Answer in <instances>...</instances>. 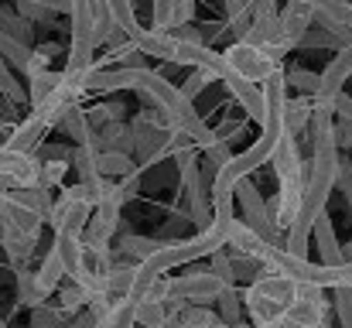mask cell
Segmentation results:
<instances>
[{"label": "cell", "instance_id": "277c9868", "mask_svg": "<svg viewBox=\"0 0 352 328\" xmlns=\"http://www.w3.org/2000/svg\"><path fill=\"white\" fill-rule=\"evenodd\" d=\"M226 291V284L212 274V270H195V274H182V277H171V291H168V311L171 308H182V305H212L219 301V294Z\"/></svg>", "mask_w": 352, "mask_h": 328}, {"label": "cell", "instance_id": "30bf717a", "mask_svg": "<svg viewBox=\"0 0 352 328\" xmlns=\"http://www.w3.org/2000/svg\"><path fill=\"white\" fill-rule=\"evenodd\" d=\"M223 86L230 89L239 107L246 109V116H253L260 127H263V116H267V96H263V86H253V83H243L236 79L233 72H223Z\"/></svg>", "mask_w": 352, "mask_h": 328}, {"label": "cell", "instance_id": "4316f807", "mask_svg": "<svg viewBox=\"0 0 352 328\" xmlns=\"http://www.w3.org/2000/svg\"><path fill=\"white\" fill-rule=\"evenodd\" d=\"M0 55H3L7 65L17 69V72H28V65H31V48L21 45V41H14V38L3 34V31H0Z\"/></svg>", "mask_w": 352, "mask_h": 328}, {"label": "cell", "instance_id": "9c48e42d", "mask_svg": "<svg viewBox=\"0 0 352 328\" xmlns=\"http://www.w3.org/2000/svg\"><path fill=\"white\" fill-rule=\"evenodd\" d=\"M277 17H280V41H284V48L291 52V48L305 45V38H308V31L315 24V10L308 3H301V0H284Z\"/></svg>", "mask_w": 352, "mask_h": 328}, {"label": "cell", "instance_id": "74e56055", "mask_svg": "<svg viewBox=\"0 0 352 328\" xmlns=\"http://www.w3.org/2000/svg\"><path fill=\"white\" fill-rule=\"evenodd\" d=\"M14 7H17V17L28 21V24H31V21H48V17H52L45 7H38V3H31V0H14Z\"/></svg>", "mask_w": 352, "mask_h": 328}, {"label": "cell", "instance_id": "f1b7e54d", "mask_svg": "<svg viewBox=\"0 0 352 328\" xmlns=\"http://www.w3.org/2000/svg\"><path fill=\"white\" fill-rule=\"evenodd\" d=\"M284 79H287V86H294V89H301V96H318V89H322V72H308V69H291V72H284Z\"/></svg>", "mask_w": 352, "mask_h": 328}, {"label": "cell", "instance_id": "44dd1931", "mask_svg": "<svg viewBox=\"0 0 352 328\" xmlns=\"http://www.w3.org/2000/svg\"><path fill=\"white\" fill-rule=\"evenodd\" d=\"M62 130L76 140V147H96V127L89 123V116H86V109L82 107H76V109L65 113Z\"/></svg>", "mask_w": 352, "mask_h": 328}, {"label": "cell", "instance_id": "7bdbcfd3", "mask_svg": "<svg viewBox=\"0 0 352 328\" xmlns=\"http://www.w3.org/2000/svg\"><path fill=\"white\" fill-rule=\"evenodd\" d=\"M332 103H336V116H339V120H349V123H352V96L339 93Z\"/></svg>", "mask_w": 352, "mask_h": 328}, {"label": "cell", "instance_id": "7402d4cb", "mask_svg": "<svg viewBox=\"0 0 352 328\" xmlns=\"http://www.w3.org/2000/svg\"><path fill=\"white\" fill-rule=\"evenodd\" d=\"M219 315H212L209 308H199V305H182V308H171L168 311V322L164 328H209Z\"/></svg>", "mask_w": 352, "mask_h": 328}, {"label": "cell", "instance_id": "7c38bea8", "mask_svg": "<svg viewBox=\"0 0 352 328\" xmlns=\"http://www.w3.org/2000/svg\"><path fill=\"white\" fill-rule=\"evenodd\" d=\"M45 130H48V123H45L41 116L28 113V116L10 130V137L3 140V147H7V151H17V154H34V147L41 144Z\"/></svg>", "mask_w": 352, "mask_h": 328}, {"label": "cell", "instance_id": "ffe728a7", "mask_svg": "<svg viewBox=\"0 0 352 328\" xmlns=\"http://www.w3.org/2000/svg\"><path fill=\"white\" fill-rule=\"evenodd\" d=\"M315 10V21H329L352 31V0H301Z\"/></svg>", "mask_w": 352, "mask_h": 328}, {"label": "cell", "instance_id": "836d02e7", "mask_svg": "<svg viewBox=\"0 0 352 328\" xmlns=\"http://www.w3.org/2000/svg\"><path fill=\"white\" fill-rule=\"evenodd\" d=\"M239 311H243V294H236V287H226V291L219 294V318H223L226 325L236 328L243 322Z\"/></svg>", "mask_w": 352, "mask_h": 328}, {"label": "cell", "instance_id": "5b68a950", "mask_svg": "<svg viewBox=\"0 0 352 328\" xmlns=\"http://www.w3.org/2000/svg\"><path fill=\"white\" fill-rule=\"evenodd\" d=\"M236 206H239V212H243V226L253 232V236H260L263 243H274V246H280L277 243V229H274V222H270V212H267V199L260 195V188L256 185H250V178L246 182H239L236 185Z\"/></svg>", "mask_w": 352, "mask_h": 328}, {"label": "cell", "instance_id": "2e32d148", "mask_svg": "<svg viewBox=\"0 0 352 328\" xmlns=\"http://www.w3.org/2000/svg\"><path fill=\"white\" fill-rule=\"evenodd\" d=\"M41 226L45 219H38L28 209H17L10 202L0 199V229H10V232H28V236H41Z\"/></svg>", "mask_w": 352, "mask_h": 328}, {"label": "cell", "instance_id": "83f0119b", "mask_svg": "<svg viewBox=\"0 0 352 328\" xmlns=\"http://www.w3.org/2000/svg\"><path fill=\"white\" fill-rule=\"evenodd\" d=\"M107 7H110L117 28L126 34V38L140 34V24H137V14H133V0H107Z\"/></svg>", "mask_w": 352, "mask_h": 328}, {"label": "cell", "instance_id": "f546056e", "mask_svg": "<svg viewBox=\"0 0 352 328\" xmlns=\"http://www.w3.org/2000/svg\"><path fill=\"white\" fill-rule=\"evenodd\" d=\"M96 154H100V147H76L72 151V168H76L79 182H96L100 178L96 175Z\"/></svg>", "mask_w": 352, "mask_h": 328}, {"label": "cell", "instance_id": "8992f818", "mask_svg": "<svg viewBox=\"0 0 352 328\" xmlns=\"http://www.w3.org/2000/svg\"><path fill=\"white\" fill-rule=\"evenodd\" d=\"M280 328H329V301L322 287H305L298 291L291 311L284 315Z\"/></svg>", "mask_w": 352, "mask_h": 328}, {"label": "cell", "instance_id": "ac0fdd59", "mask_svg": "<svg viewBox=\"0 0 352 328\" xmlns=\"http://www.w3.org/2000/svg\"><path fill=\"white\" fill-rule=\"evenodd\" d=\"M96 147L100 151H120V154H130L133 157V130L117 120V123H107L96 130Z\"/></svg>", "mask_w": 352, "mask_h": 328}, {"label": "cell", "instance_id": "484cf974", "mask_svg": "<svg viewBox=\"0 0 352 328\" xmlns=\"http://www.w3.org/2000/svg\"><path fill=\"white\" fill-rule=\"evenodd\" d=\"M58 86H62V72H41V76H34L31 79V89H28V103L31 107H41L48 96H55L58 93Z\"/></svg>", "mask_w": 352, "mask_h": 328}, {"label": "cell", "instance_id": "6da1fadb", "mask_svg": "<svg viewBox=\"0 0 352 328\" xmlns=\"http://www.w3.org/2000/svg\"><path fill=\"white\" fill-rule=\"evenodd\" d=\"M301 284H294L291 277L280 274H256L246 291H243V308L250 315V322L256 328H280L284 315L291 311L294 298H298Z\"/></svg>", "mask_w": 352, "mask_h": 328}, {"label": "cell", "instance_id": "3957f363", "mask_svg": "<svg viewBox=\"0 0 352 328\" xmlns=\"http://www.w3.org/2000/svg\"><path fill=\"white\" fill-rule=\"evenodd\" d=\"M72 48H69V72H86L93 69V55L100 45V24L93 0H72Z\"/></svg>", "mask_w": 352, "mask_h": 328}, {"label": "cell", "instance_id": "f35d334b", "mask_svg": "<svg viewBox=\"0 0 352 328\" xmlns=\"http://www.w3.org/2000/svg\"><path fill=\"white\" fill-rule=\"evenodd\" d=\"M164 34L175 38V41H185V45H202V31L192 28V24H185V28H168Z\"/></svg>", "mask_w": 352, "mask_h": 328}, {"label": "cell", "instance_id": "e0dca14e", "mask_svg": "<svg viewBox=\"0 0 352 328\" xmlns=\"http://www.w3.org/2000/svg\"><path fill=\"white\" fill-rule=\"evenodd\" d=\"M0 243H3V253L10 256L14 267H28L34 250H38V236H28V232H10V229H0Z\"/></svg>", "mask_w": 352, "mask_h": 328}, {"label": "cell", "instance_id": "4fadbf2b", "mask_svg": "<svg viewBox=\"0 0 352 328\" xmlns=\"http://www.w3.org/2000/svg\"><path fill=\"white\" fill-rule=\"evenodd\" d=\"M0 199H3V202H10V206H17V209L34 212V216L45 219V222H48L52 206H55L52 192H45V188H3V192H0Z\"/></svg>", "mask_w": 352, "mask_h": 328}, {"label": "cell", "instance_id": "1f68e13d", "mask_svg": "<svg viewBox=\"0 0 352 328\" xmlns=\"http://www.w3.org/2000/svg\"><path fill=\"white\" fill-rule=\"evenodd\" d=\"M0 31H3V34H10L14 41H21V45H28V48H31V24H28V21H21L17 14L3 10V7H0Z\"/></svg>", "mask_w": 352, "mask_h": 328}, {"label": "cell", "instance_id": "603a6c76", "mask_svg": "<svg viewBox=\"0 0 352 328\" xmlns=\"http://www.w3.org/2000/svg\"><path fill=\"white\" fill-rule=\"evenodd\" d=\"M14 270H17V298H21V305H28V308L45 305L48 294H45V287L38 281V270H31V267H14Z\"/></svg>", "mask_w": 352, "mask_h": 328}, {"label": "cell", "instance_id": "e575fe53", "mask_svg": "<svg viewBox=\"0 0 352 328\" xmlns=\"http://www.w3.org/2000/svg\"><path fill=\"white\" fill-rule=\"evenodd\" d=\"M69 168H72V164H65V161H41V188H45V192L58 188L62 178L69 175Z\"/></svg>", "mask_w": 352, "mask_h": 328}, {"label": "cell", "instance_id": "cb8c5ba5", "mask_svg": "<svg viewBox=\"0 0 352 328\" xmlns=\"http://www.w3.org/2000/svg\"><path fill=\"white\" fill-rule=\"evenodd\" d=\"M253 3L256 0H223L226 7V24L236 34V41H243L250 34V24H253Z\"/></svg>", "mask_w": 352, "mask_h": 328}, {"label": "cell", "instance_id": "d590c367", "mask_svg": "<svg viewBox=\"0 0 352 328\" xmlns=\"http://www.w3.org/2000/svg\"><path fill=\"white\" fill-rule=\"evenodd\" d=\"M212 79H216V76H209V72H202V69H192V72H188V79H185V86H182V93L195 103V96H202V93H206V86H209Z\"/></svg>", "mask_w": 352, "mask_h": 328}, {"label": "cell", "instance_id": "60d3db41", "mask_svg": "<svg viewBox=\"0 0 352 328\" xmlns=\"http://www.w3.org/2000/svg\"><path fill=\"white\" fill-rule=\"evenodd\" d=\"M38 7H45L48 14H72V0H31Z\"/></svg>", "mask_w": 352, "mask_h": 328}, {"label": "cell", "instance_id": "8fae6325", "mask_svg": "<svg viewBox=\"0 0 352 328\" xmlns=\"http://www.w3.org/2000/svg\"><path fill=\"white\" fill-rule=\"evenodd\" d=\"M349 76H352V41L342 45L339 55H332V62L325 65V72H322V89H318L315 100H329V103H332V100L342 93V86H346Z\"/></svg>", "mask_w": 352, "mask_h": 328}, {"label": "cell", "instance_id": "5bb4252c", "mask_svg": "<svg viewBox=\"0 0 352 328\" xmlns=\"http://www.w3.org/2000/svg\"><path fill=\"white\" fill-rule=\"evenodd\" d=\"M311 236H315V246H318V256H322L325 267H342L346 263V253L339 246V236H336V226H332L329 212L315 222V232Z\"/></svg>", "mask_w": 352, "mask_h": 328}, {"label": "cell", "instance_id": "d4e9b609", "mask_svg": "<svg viewBox=\"0 0 352 328\" xmlns=\"http://www.w3.org/2000/svg\"><path fill=\"white\" fill-rule=\"evenodd\" d=\"M164 243L168 239H151V236H123L120 239V253L123 256H130V260H137V267L144 263V260H151L157 250H164Z\"/></svg>", "mask_w": 352, "mask_h": 328}, {"label": "cell", "instance_id": "9a60e30c", "mask_svg": "<svg viewBox=\"0 0 352 328\" xmlns=\"http://www.w3.org/2000/svg\"><path fill=\"white\" fill-rule=\"evenodd\" d=\"M96 175L103 182H123L130 175H137V164L130 154H120V151H100L96 154Z\"/></svg>", "mask_w": 352, "mask_h": 328}, {"label": "cell", "instance_id": "d6986e66", "mask_svg": "<svg viewBox=\"0 0 352 328\" xmlns=\"http://www.w3.org/2000/svg\"><path fill=\"white\" fill-rule=\"evenodd\" d=\"M311 113H315V100H311V96H294V100H287V103H284V130H287L291 137L305 133V130L311 127Z\"/></svg>", "mask_w": 352, "mask_h": 328}, {"label": "cell", "instance_id": "ab89813d", "mask_svg": "<svg viewBox=\"0 0 352 328\" xmlns=\"http://www.w3.org/2000/svg\"><path fill=\"white\" fill-rule=\"evenodd\" d=\"M336 188L349 199V206H352V164L342 157V164H339V178H336Z\"/></svg>", "mask_w": 352, "mask_h": 328}, {"label": "cell", "instance_id": "d6a6232c", "mask_svg": "<svg viewBox=\"0 0 352 328\" xmlns=\"http://www.w3.org/2000/svg\"><path fill=\"white\" fill-rule=\"evenodd\" d=\"M209 270L226 284V287H236V267H233V256H230V250L223 246V250H216L212 256H209Z\"/></svg>", "mask_w": 352, "mask_h": 328}, {"label": "cell", "instance_id": "ba28073f", "mask_svg": "<svg viewBox=\"0 0 352 328\" xmlns=\"http://www.w3.org/2000/svg\"><path fill=\"white\" fill-rule=\"evenodd\" d=\"M270 164H274L277 185H305L308 182V168H305V157L298 151V137H291L287 130H284V137H280Z\"/></svg>", "mask_w": 352, "mask_h": 328}, {"label": "cell", "instance_id": "7a4b0ae2", "mask_svg": "<svg viewBox=\"0 0 352 328\" xmlns=\"http://www.w3.org/2000/svg\"><path fill=\"white\" fill-rule=\"evenodd\" d=\"M223 62H226V72H233L236 79L253 83V86H263L270 76L280 72V55L274 48H260V45H250V41L230 45L223 52Z\"/></svg>", "mask_w": 352, "mask_h": 328}, {"label": "cell", "instance_id": "b9f144b4", "mask_svg": "<svg viewBox=\"0 0 352 328\" xmlns=\"http://www.w3.org/2000/svg\"><path fill=\"white\" fill-rule=\"evenodd\" d=\"M336 140H339V151L352 147V123L349 120H336Z\"/></svg>", "mask_w": 352, "mask_h": 328}, {"label": "cell", "instance_id": "8d00e7d4", "mask_svg": "<svg viewBox=\"0 0 352 328\" xmlns=\"http://www.w3.org/2000/svg\"><path fill=\"white\" fill-rule=\"evenodd\" d=\"M192 17H195V0H175L168 28H185V24H192Z\"/></svg>", "mask_w": 352, "mask_h": 328}, {"label": "cell", "instance_id": "52a82bcc", "mask_svg": "<svg viewBox=\"0 0 352 328\" xmlns=\"http://www.w3.org/2000/svg\"><path fill=\"white\" fill-rule=\"evenodd\" d=\"M89 219H93V209H89V206L72 202L69 195L58 192V199H55V206H52V216H48V226H52L55 236H76V239H82L86 229H89Z\"/></svg>", "mask_w": 352, "mask_h": 328}, {"label": "cell", "instance_id": "4dcf8cb0", "mask_svg": "<svg viewBox=\"0 0 352 328\" xmlns=\"http://www.w3.org/2000/svg\"><path fill=\"white\" fill-rule=\"evenodd\" d=\"M164 322H168L164 301H140L137 305V325L140 328H164Z\"/></svg>", "mask_w": 352, "mask_h": 328}]
</instances>
